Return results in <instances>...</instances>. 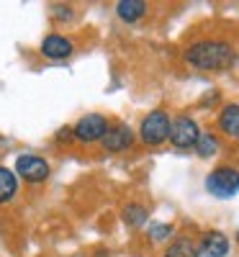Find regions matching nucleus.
Returning a JSON list of instances; mask_svg holds the SVG:
<instances>
[{"label":"nucleus","mask_w":239,"mask_h":257,"mask_svg":"<svg viewBox=\"0 0 239 257\" xmlns=\"http://www.w3.org/2000/svg\"><path fill=\"white\" fill-rule=\"evenodd\" d=\"M185 62L195 70L203 72H224L236 62V52L229 41L221 39H201L193 41V44L185 49Z\"/></svg>","instance_id":"obj_1"},{"label":"nucleus","mask_w":239,"mask_h":257,"mask_svg":"<svg viewBox=\"0 0 239 257\" xmlns=\"http://www.w3.org/2000/svg\"><path fill=\"white\" fill-rule=\"evenodd\" d=\"M206 190L216 198H231L239 193V167L234 165H219L211 170L206 178Z\"/></svg>","instance_id":"obj_2"},{"label":"nucleus","mask_w":239,"mask_h":257,"mask_svg":"<svg viewBox=\"0 0 239 257\" xmlns=\"http://www.w3.org/2000/svg\"><path fill=\"white\" fill-rule=\"evenodd\" d=\"M170 116H167V111H162V108H157V111H149L144 118H142V123H139V139L147 144V147H160V144H165L167 142V137H170Z\"/></svg>","instance_id":"obj_3"},{"label":"nucleus","mask_w":239,"mask_h":257,"mask_svg":"<svg viewBox=\"0 0 239 257\" xmlns=\"http://www.w3.org/2000/svg\"><path fill=\"white\" fill-rule=\"evenodd\" d=\"M201 137V126L190 116H175L170 121V142L175 149H193Z\"/></svg>","instance_id":"obj_4"},{"label":"nucleus","mask_w":239,"mask_h":257,"mask_svg":"<svg viewBox=\"0 0 239 257\" xmlns=\"http://www.w3.org/2000/svg\"><path fill=\"white\" fill-rule=\"evenodd\" d=\"M105 128H108V121L105 116L100 113H85L75 126H72V137L82 144H93V142H100L103 134H105Z\"/></svg>","instance_id":"obj_5"},{"label":"nucleus","mask_w":239,"mask_h":257,"mask_svg":"<svg viewBox=\"0 0 239 257\" xmlns=\"http://www.w3.org/2000/svg\"><path fill=\"white\" fill-rule=\"evenodd\" d=\"M16 173L18 178H24L26 183L36 185V183H44L49 178V162L44 157H36V155H21L16 160Z\"/></svg>","instance_id":"obj_6"},{"label":"nucleus","mask_w":239,"mask_h":257,"mask_svg":"<svg viewBox=\"0 0 239 257\" xmlns=\"http://www.w3.org/2000/svg\"><path fill=\"white\" fill-rule=\"evenodd\" d=\"M132 144H134V132H132L126 123H113V126L108 123L105 134H103V139H100V147L105 149V152H111V155L126 152Z\"/></svg>","instance_id":"obj_7"},{"label":"nucleus","mask_w":239,"mask_h":257,"mask_svg":"<svg viewBox=\"0 0 239 257\" xmlns=\"http://www.w3.org/2000/svg\"><path fill=\"white\" fill-rule=\"evenodd\" d=\"M39 52H41V57L59 62V59H67V57H72L75 44H72V41H70L67 36H62V34H49V36H44V41H41Z\"/></svg>","instance_id":"obj_8"},{"label":"nucleus","mask_w":239,"mask_h":257,"mask_svg":"<svg viewBox=\"0 0 239 257\" xmlns=\"http://www.w3.org/2000/svg\"><path fill=\"white\" fill-rule=\"evenodd\" d=\"M229 254V239L221 231H206L201 244L195 247V257H226Z\"/></svg>","instance_id":"obj_9"},{"label":"nucleus","mask_w":239,"mask_h":257,"mask_svg":"<svg viewBox=\"0 0 239 257\" xmlns=\"http://www.w3.org/2000/svg\"><path fill=\"white\" fill-rule=\"evenodd\" d=\"M219 132L231 137V139H239V103H226L224 108L219 111Z\"/></svg>","instance_id":"obj_10"},{"label":"nucleus","mask_w":239,"mask_h":257,"mask_svg":"<svg viewBox=\"0 0 239 257\" xmlns=\"http://www.w3.org/2000/svg\"><path fill=\"white\" fill-rule=\"evenodd\" d=\"M147 13V3L144 0H118L116 3V16L126 24H134Z\"/></svg>","instance_id":"obj_11"},{"label":"nucleus","mask_w":239,"mask_h":257,"mask_svg":"<svg viewBox=\"0 0 239 257\" xmlns=\"http://www.w3.org/2000/svg\"><path fill=\"white\" fill-rule=\"evenodd\" d=\"M193 149L198 152V157L208 160V157H213V155H219L221 142H219V137L211 134V132H201V137H198V142H195V147H193Z\"/></svg>","instance_id":"obj_12"},{"label":"nucleus","mask_w":239,"mask_h":257,"mask_svg":"<svg viewBox=\"0 0 239 257\" xmlns=\"http://www.w3.org/2000/svg\"><path fill=\"white\" fill-rule=\"evenodd\" d=\"M121 219L126 221V226L139 229V226H142V224H147V219H149L147 206H142V203H126V206H124V211H121Z\"/></svg>","instance_id":"obj_13"},{"label":"nucleus","mask_w":239,"mask_h":257,"mask_svg":"<svg viewBox=\"0 0 239 257\" xmlns=\"http://www.w3.org/2000/svg\"><path fill=\"white\" fill-rule=\"evenodd\" d=\"M18 190V178L13 170L8 167H0V203H8Z\"/></svg>","instance_id":"obj_14"},{"label":"nucleus","mask_w":239,"mask_h":257,"mask_svg":"<svg viewBox=\"0 0 239 257\" xmlns=\"http://www.w3.org/2000/svg\"><path fill=\"white\" fill-rule=\"evenodd\" d=\"M162 257H195V244L188 237H178L167 244Z\"/></svg>","instance_id":"obj_15"},{"label":"nucleus","mask_w":239,"mask_h":257,"mask_svg":"<svg viewBox=\"0 0 239 257\" xmlns=\"http://www.w3.org/2000/svg\"><path fill=\"white\" fill-rule=\"evenodd\" d=\"M149 242H165V239H170L172 237V224H152L149 226Z\"/></svg>","instance_id":"obj_16"},{"label":"nucleus","mask_w":239,"mask_h":257,"mask_svg":"<svg viewBox=\"0 0 239 257\" xmlns=\"http://www.w3.org/2000/svg\"><path fill=\"white\" fill-rule=\"evenodd\" d=\"M57 139H59V142H70V139H75V137H72V128H70V126H62L59 132H57Z\"/></svg>","instance_id":"obj_17"},{"label":"nucleus","mask_w":239,"mask_h":257,"mask_svg":"<svg viewBox=\"0 0 239 257\" xmlns=\"http://www.w3.org/2000/svg\"><path fill=\"white\" fill-rule=\"evenodd\" d=\"M59 18H72V11H70V6H57V11H54Z\"/></svg>","instance_id":"obj_18"},{"label":"nucleus","mask_w":239,"mask_h":257,"mask_svg":"<svg viewBox=\"0 0 239 257\" xmlns=\"http://www.w3.org/2000/svg\"><path fill=\"white\" fill-rule=\"evenodd\" d=\"M236 242H239V231H236Z\"/></svg>","instance_id":"obj_19"},{"label":"nucleus","mask_w":239,"mask_h":257,"mask_svg":"<svg viewBox=\"0 0 239 257\" xmlns=\"http://www.w3.org/2000/svg\"><path fill=\"white\" fill-rule=\"evenodd\" d=\"M137 257H144V254H137Z\"/></svg>","instance_id":"obj_20"}]
</instances>
